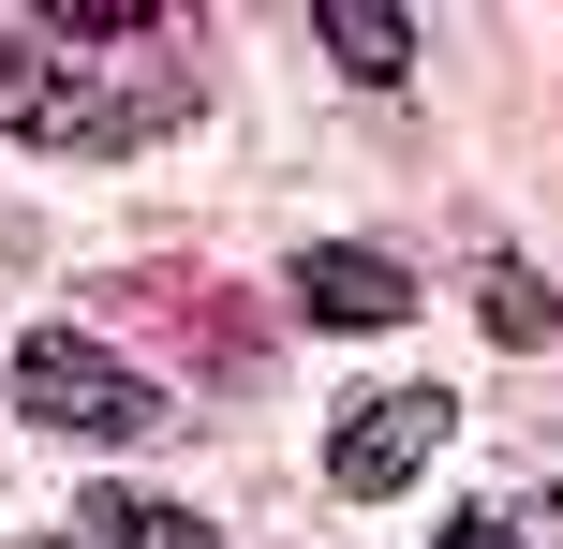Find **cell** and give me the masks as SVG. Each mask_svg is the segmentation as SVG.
Masks as SVG:
<instances>
[{
  "label": "cell",
  "mask_w": 563,
  "mask_h": 549,
  "mask_svg": "<svg viewBox=\"0 0 563 549\" xmlns=\"http://www.w3.org/2000/svg\"><path fill=\"white\" fill-rule=\"evenodd\" d=\"M15 402H30V431H75V446H134V431H164V386L119 372V356L75 342V327H30V342H15Z\"/></svg>",
  "instance_id": "obj_1"
},
{
  "label": "cell",
  "mask_w": 563,
  "mask_h": 549,
  "mask_svg": "<svg viewBox=\"0 0 563 549\" xmlns=\"http://www.w3.org/2000/svg\"><path fill=\"white\" fill-rule=\"evenodd\" d=\"M430 446H445V386H356L341 431H327V475L356 505H386L400 475H430Z\"/></svg>",
  "instance_id": "obj_2"
},
{
  "label": "cell",
  "mask_w": 563,
  "mask_h": 549,
  "mask_svg": "<svg viewBox=\"0 0 563 549\" xmlns=\"http://www.w3.org/2000/svg\"><path fill=\"white\" fill-rule=\"evenodd\" d=\"M0 134H75V149H104V105L75 89V45L0 30Z\"/></svg>",
  "instance_id": "obj_3"
},
{
  "label": "cell",
  "mask_w": 563,
  "mask_h": 549,
  "mask_svg": "<svg viewBox=\"0 0 563 549\" xmlns=\"http://www.w3.org/2000/svg\"><path fill=\"white\" fill-rule=\"evenodd\" d=\"M297 312L311 327H400L416 283H400V253H371V238H327V253H297Z\"/></svg>",
  "instance_id": "obj_4"
},
{
  "label": "cell",
  "mask_w": 563,
  "mask_h": 549,
  "mask_svg": "<svg viewBox=\"0 0 563 549\" xmlns=\"http://www.w3.org/2000/svg\"><path fill=\"white\" fill-rule=\"evenodd\" d=\"M311 30H327V59H341V75H356V89L416 75V15H386V0H327V15H311Z\"/></svg>",
  "instance_id": "obj_5"
},
{
  "label": "cell",
  "mask_w": 563,
  "mask_h": 549,
  "mask_svg": "<svg viewBox=\"0 0 563 549\" xmlns=\"http://www.w3.org/2000/svg\"><path fill=\"white\" fill-rule=\"evenodd\" d=\"M75 520H89V549H208V520L164 505V491H89Z\"/></svg>",
  "instance_id": "obj_6"
},
{
  "label": "cell",
  "mask_w": 563,
  "mask_h": 549,
  "mask_svg": "<svg viewBox=\"0 0 563 549\" xmlns=\"http://www.w3.org/2000/svg\"><path fill=\"white\" fill-rule=\"evenodd\" d=\"M475 312H489V342H519V356H534L549 327H563V297L534 283V267H489V297H475Z\"/></svg>",
  "instance_id": "obj_7"
},
{
  "label": "cell",
  "mask_w": 563,
  "mask_h": 549,
  "mask_svg": "<svg viewBox=\"0 0 563 549\" xmlns=\"http://www.w3.org/2000/svg\"><path fill=\"white\" fill-rule=\"evenodd\" d=\"M445 549H519V520H460V535H445Z\"/></svg>",
  "instance_id": "obj_8"
},
{
  "label": "cell",
  "mask_w": 563,
  "mask_h": 549,
  "mask_svg": "<svg viewBox=\"0 0 563 549\" xmlns=\"http://www.w3.org/2000/svg\"><path fill=\"white\" fill-rule=\"evenodd\" d=\"M30 549H59V535H30Z\"/></svg>",
  "instance_id": "obj_9"
}]
</instances>
